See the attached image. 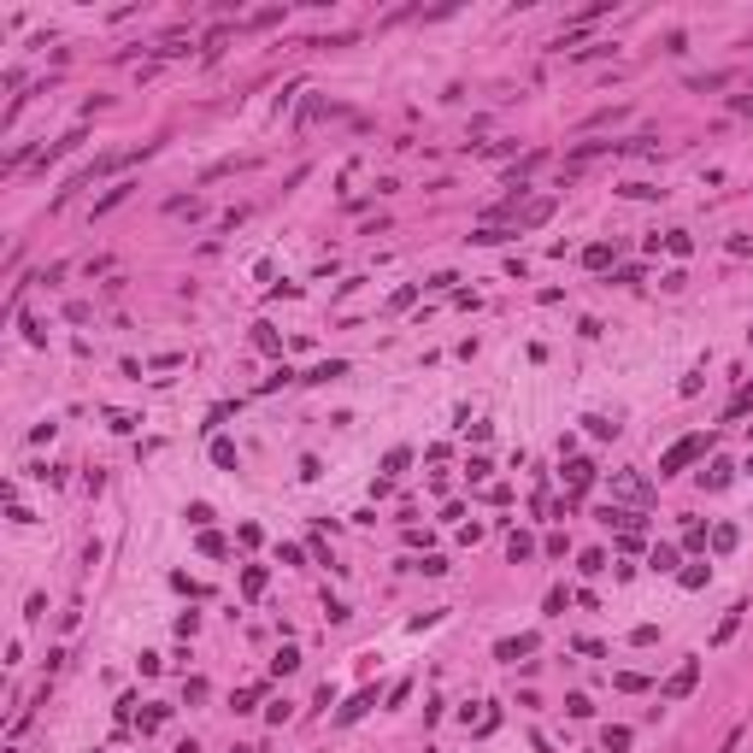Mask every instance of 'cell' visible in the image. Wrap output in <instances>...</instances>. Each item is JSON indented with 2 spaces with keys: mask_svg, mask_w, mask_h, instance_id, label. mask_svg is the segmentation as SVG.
<instances>
[{
  "mask_svg": "<svg viewBox=\"0 0 753 753\" xmlns=\"http://www.w3.org/2000/svg\"><path fill=\"white\" fill-rule=\"evenodd\" d=\"M506 236H512V230H494V224H483V230H477L471 242H477V247H500V242H506Z\"/></svg>",
  "mask_w": 753,
  "mask_h": 753,
  "instance_id": "obj_9",
  "label": "cell"
},
{
  "mask_svg": "<svg viewBox=\"0 0 753 753\" xmlns=\"http://www.w3.org/2000/svg\"><path fill=\"white\" fill-rule=\"evenodd\" d=\"M671 565H677V547L659 542V547H654V571H671Z\"/></svg>",
  "mask_w": 753,
  "mask_h": 753,
  "instance_id": "obj_18",
  "label": "cell"
},
{
  "mask_svg": "<svg viewBox=\"0 0 753 753\" xmlns=\"http://www.w3.org/2000/svg\"><path fill=\"white\" fill-rule=\"evenodd\" d=\"M406 459H412V454H406V447H394V454H389V459H382V471H389V477H400V471H406Z\"/></svg>",
  "mask_w": 753,
  "mask_h": 753,
  "instance_id": "obj_14",
  "label": "cell"
},
{
  "mask_svg": "<svg viewBox=\"0 0 753 753\" xmlns=\"http://www.w3.org/2000/svg\"><path fill=\"white\" fill-rule=\"evenodd\" d=\"M565 483H571V489H589V483H595V465H589V459H571V465H565Z\"/></svg>",
  "mask_w": 753,
  "mask_h": 753,
  "instance_id": "obj_5",
  "label": "cell"
},
{
  "mask_svg": "<svg viewBox=\"0 0 753 753\" xmlns=\"http://www.w3.org/2000/svg\"><path fill=\"white\" fill-rule=\"evenodd\" d=\"M524 654H535V635H518V642H500V659H506V665H518Z\"/></svg>",
  "mask_w": 753,
  "mask_h": 753,
  "instance_id": "obj_6",
  "label": "cell"
},
{
  "mask_svg": "<svg viewBox=\"0 0 753 753\" xmlns=\"http://www.w3.org/2000/svg\"><path fill=\"white\" fill-rule=\"evenodd\" d=\"M695 683H700V659H683L671 683H665V700H683V695H695Z\"/></svg>",
  "mask_w": 753,
  "mask_h": 753,
  "instance_id": "obj_2",
  "label": "cell"
},
{
  "mask_svg": "<svg viewBox=\"0 0 753 753\" xmlns=\"http://www.w3.org/2000/svg\"><path fill=\"white\" fill-rule=\"evenodd\" d=\"M612 489H618V494H624V500H635V506H647V483H642V477H630V471H618V477H612Z\"/></svg>",
  "mask_w": 753,
  "mask_h": 753,
  "instance_id": "obj_3",
  "label": "cell"
},
{
  "mask_svg": "<svg viewBox=\"0 0 753 753\" xmlns=\"http://www.w3.org/2000/svg\"><path fill=\"white\" fill-rule=\"evenodd\" d=\"M506 554H512V559H530V554H535V542H530V535H512V542H506Z\"/></svg>",
  "mask_w": 753,
  "mask_h": 753,
  "instance_id": "obj_16",
  "label": "cell"
},
{
  "mask_svg": "<svg viewBox=\"0 0 753 753\" xmlns=\"http://www.w3.org/2000/svg\"><path fill=\"white\" fill-rule=\"evenodd\" d=\"M130 189H136V182H112V189H106V194L94 200V218H100V212H112V206H118V200H124Z\"/></svg>",
  "mask_w": 753,
  "mask_h": 753,
  "instance_id": "obj_7",
  "label": "cell"
},
{
  "mask_svg": "<svg viewBox=\"0 0 753 753\" xmlns=\"http://www.w3.org/2000/svg\"><path fill=\"white\" fill-rule=\"evenodd\" d=\"M342 371H347V365H342V359H330V365H318V371H312L306 382H330V377H342Z\"/></svg>",
  "mask_w": 753,
  "mask_h": 753,
  "instance_id": "obj_17",
  "label": "cell"
},
{
  "mask_svg": "<svg viewBox=\"0 0 753 753\" xmlns=\"http://www.w3.org/2000/svg\"><path fill=\"white\" fill-rule=\"evenodd\" d=\"M583 265H589V271H600V265H612V247H606V242L583 247Z\"/></svg>",
  "mask_w": 753,
  "mask_h": 753,
  "instance_id": "obj_8",
  "label": "cell"
},
{
  "mask_svg": "<svg viewBox=\"0 0 753 753\" xmlns=\"http://www.w3.org/2000/svg\"><path fill=\"white\" fill-rule=\"evenodd\" d=\"M365 707H377V695H371V689H365V695H359V700H354V707H342V724H354V718H359V712H365Z\"/></svg>",
  "mask_w": 753,
  "mask_h": 753,
  "instance_id": "obj_11",
  "label": "cell"
},
{
  "mask_svg": "<svg viewBox=\"0 0 753 753\" xmlns=\"http://www.w3.org/2000/svg\"><path fill=\"white\" fill-rule=\"evenodd\" d=\"M294 665H300V654H294V647H282V654L271 659V671H277V677H289V671H294Z\"/></svg>",
  "mask_w": 753,
  "mask_h": 753,
  "instance_id": "obj_13",
  "label": "cell"
},
{
  "mask_svg": "<svg viewBox=\"0 0 753 753\" xmlns=\"http://www.w3.org/2000/svg\"><path fill=\"white\" fill-rule=\"evenodd\" d=\"M547 212H554V200H530V206L518 212V224H524V230H535V224H547Z\"/></svg>",
  "mask_w": 753,
  "mask_h": 753,
  "instance_id": "obj_4",
  "label": "cell"
},
{
  "mask_svg": "<svg viewBox=\"0 0 753 753\" xmlns=\"http://www.w3.org/2000/svg\"><path fill=\"white\" fill-rule=\"evenodd\" d=\"M236 753H247V747H236Z\"/></svg>",
  "mask_w": 753,
  "mask_h": 753,
  "instance_id": "obj_23",
  "label": "cell"
},
{
  "mask_svg": "<svg viewBox=\"0 0 753 753\" xmlns=\"http://www.w3.org/2000/svg\"><path fill=\"white\" fill-rule=\"evenodd\" d=\"M254 342H259V347H265V354H277V347H282V342H277V336H271V324H259V330H254Z\"/></svg>",
  "mask_w": 753,
  "mask_h": 753,
  "instance_id": "obj_21",
  "label": "cell"
},
{
  "mask_svg": "<svg viewBox=\"0 0 753 753\" xmlns=\"http://www.w3.org/2000/svg\"><path fill=\"white\" fill-rule=\"evenodd\" d=\"M712 547H718V554H730V547H735V524H718L712 530Z\"/></svg>",
  "mask_w": 753,
  "mask_h": 753,
  "instance_id": "obj_12",
  "label": "cell"
},
{
  "mask_svg": "<svg viewBox=\"0 0 753 753\" xmlns=\"http://www.w3.org/2000/svg\"><path fill=\"white\" fill-rule=\"evenodd\" d=\"M700 483H707V489H724V483H730V465H724V459H718V465H712V471H707V477H700Z\"/></svg>",
  "mask_w": 753,
  "mask_h": 753,
  "instance_id": "obj_15",
  "label": "cell"
},
{
  "mask_svg": "<svg viewBox=\"0 0 753 753\" xmlns=\"http://www.w3.org/2000/svg\"><path fill=\"white\" fill-rule=\"evenodd\" d=\"M707 447H712L707 436H683L677 447H665V459H659V477H677V471H683V465H695L700 454H707Z\"/></svg>",
  "mask_w": 753,
  "mask_h": 753,
  "instance_id": "obj_1",
  "label": "cell"
},
{
  "mask_svg": "<svg viewBox=\"0 0 753 753\" xmlns=\"http://www.w3.org/2000/svg\"><path fill=\"white\" fill-rule=\"evenodd\" d=\"M624 194H630V200H654L659 189H654V182H624Z\"/></svg>",
  "mask_w": 753,
  "mask_h": 753,
  "instance_id": "obj_20",
  "label": "cell"
},
{
  "mask_svg": "<svg viewBox=\"0 0 753 753\" xmlns=\"http://www.w3.org/2000/svg\"><path fill=\"white\" fill-rule=\"evenodd\" d=\"M735 624H742V606H730V612H724V624H718V642H730Z\"/></svg>",
  "mask_w": 753,
  "mask_h": 753,
  "instance_id": "obj_19",
  "label": "cell"
},
{
  "mask_svg": "<svg viewBox=\"0 0 753 753\" xmlns=\"http://www.w3.org/2000/svg\"><path fill=\"white\" fill-rule=\"evenodd\" d=\"M565 712H571V718H589L595 707H589V695H571V700H565Z\"/></svg>",
  "mask_w": 753,
  "mask_h": 753,
  "instance_id": "obj_22",
  "label": "cell"
},
{
  "mask_svg": "<svg viewBox=\"0 0 753 753\" xmlns=\"http://www.w3.org/2000/svg\"><path fill=\"white\" fill-rule=\"evenodd\" d=\"M242 595H265V571H259V565H247V571H242Z\"/></svg>",
  "mask_w": 753,
  "mask_h": 753,
  "instance_id": "obj_10",
  "label": "cell"
}]
</instances>
